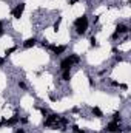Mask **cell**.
I'll list each match as a JSON object with an SVG mask.
<instances>
[{
	"instance_id": "ffe728a7",
	"label": "cell",
	"mask_w": 131,
	"mask_h": 133,
	"mask_svg": "<svg viewBox=\"0 0 131 133\" xmlns=\"http://www.w3.org/2000/svg\"><path fill=\"white\" fill-rule=\"evenodd\" d=\"M119 37H120V36H119V34L116 33V31H114V33L111 34V40H117V39H119Z\"/></svg>"
},
{
	"instance_id": "4316f807",
	"label": "cell",
	"mask_w": 131,
	"mask_h": 133,
	"mask_svg": "<svg viewBox=\"0 0 131 133\" xmlns=\"http://www.w3.org/2000/svg\"><path fill=\"white\" fill-rule=\"evenodd\" d=\"M77 2H79V0H69V5H76Z\"/></svg>"
},
{
	"instance_id": "52a82bcc",
	"label": "cell",
	"mask_w": 131,
	"mask_h": 133,
	"mask_svg": "<svg viewBox=\"0 0 131 133\" xmlns=\"http://www.w3.org/2000/svg\"><path fill=\"white\" fill-rule=\"evenodd\" d=\"M116 33L119 34V36L128 34V33H130V26H128V25H125V23H119V25L116 26Z\"/></svg>"
},
{
	"instance_id": "277c9868",
	"label": "cell",
	"mask_w": 131,
	"mask_h": 133,
	"mask_svg": "<svg viewBox=\"0 0 131 133\" xmlns=\"http://www.w3.org/2000/svg\"><path fill=\"white\" fill-rule=\"evenodd\" d=\"M25 8H26V3H25V2L17 3V5L11 9L12 17H14V19H20V17H22V14H23V11H25Z\"/></svg>"
},
{
	"instance_id": "44dd1931",
	"label": "cell",
	"mask_w": 131,
	"mask_h": 133,
	"mask_svg": "<svg viewBox=\"0 0 131 133\" xmlns=\"http://www.w3.org/2000/svg\"><path fill=\"white\" fill-rule=\"evenodd\" d=\"M19 122H22V124H28V118H20V116H19Z\"/></svg>"
},
{
	"instance_id": "603a6c76",
	"label": "cell",
	"mask_w": 131,
	"mask_h": 133,
	"mask_svg": "<svg viewBox=\"0 0 131 133\" xmlns=\"http://www.w3.org/2000/svg\"><path fill=\"white\" fill-rule=\"evenodd\" d=\"M40 45H42V46H49V43H48V40H46V39H43V40L40 42Z\"/></svg>"
},
{
	"instance_id": "5b68a950",
	"label": "cell",
	"mask_w": 131,
	"mask_h": 133,
	"mask_svg": "<svg viewBox=\"0 0 131 133\" xmlns=\"http://www.w3.org/2000/svg\"><path fill=\"white\" fill-rule=\"evenodd\" d=\"M105 132H106V133H122V129H120V125H119L117 122L111 121V122H108V124H106Z\"/></svg>"
},
{
	"instance_id": "9c48e42d",
	"label": "cell",
	"mask_w": 131,
	"mask_h": 133,
	"mask_svg": "<svg viewBox=\"0 0 131 133\" xmlns=\"http://www.w3.org/2000/svg\"><path fill=\"white\" fill-rule=\"evenodd\" d=\"M17 122H19V115H14V116H11L9 119H6V124H5V127H14Z\"/></svg>"
},
{
	"instance_id": "8fae6325",
	"label": "cell",
	"mask_w": 131,
	"mask_h": 133,
	"mask_svg": "<svg viewBox=\"0 0 131 133\" xmlns=\"http://www.w3.org/2000/svg\"><path fill=\"white\" fill-rule=\"evenodd\" d=\"M91 113H93L94 118H103V111H102L99 107H93V108H91Z\"/></svg>"
},
{
	"instance_id": "3957f363",
	"label": "cell",
	"mask_w": 131,
	"mask_h": 133,
	"mask_svg": "<svg viewBox=\"0 0 131 133\" xmlns=\"http://www.w3.org/2000/svg\"><path fill=\"white\" fill-rule=\"evenodd\" d=\"M59 118H60V115H57V113H48V116L45 118V122H43V125H45V127L59 129V124H57Z\"/></svg>"
},
{
	"instance_id": "cb8c5ba5",
	"label": "cell",
	"mask_w": 131,
	"mask_h": 133,
	"mask_svg": "<svg viewBox=\"0 0 131 133\" xmlns=\"http://www.w3.org/2000/svg\"><path fill=\"white\" fill-rule=\"evenodd\" d=\"M110 85L111 87H119V82L117 81H110Z\"/></svg>"
},
{
	"instance_id": "ba28073f",
	"label": "cell",
	"mask_w": 131,
	"mask_h": 133,
	"mask_svg": "<svg viewBox=\"0 0 131 133\" xmlns=\"http://www.w3.org/2000/svg\"><path fill=\"white\" fill-rule=\"evenodd\" d=\"M35 45H37V39H35V37H30V39H26V40L23 42V48H26V50L33 48Z\"/></svg>"
},
{
	"instance_id": "e0dca14e",
	"label": "cell",
	"mask_w": 131,
	"mask_h": 133,
	"mask_svg": "<svg viewBox=\"0 0 131 133\" xmlns=\"http://www.w3.org/2000/svg\"><path fill=\"white\" fill-rule=\"evenodd\" d=\"M71 130H72L74 133H86L85 130H82V129H79L77 125H72V127H71Z\"/></svg>"
},
{
	"instance_id": "9a60e30c",
	"label": "cell",
	"mask_w": 131,
	"mask_h": 133,
	"mask_svg": "<svg viewBox=\"0 0 131 133\" xmlns=\"http://www.w3.org/2000/svg\"><path fill=\"white\" fill-rule=\"evenodd\" d=\"M90 45L93 46V48H97L99 43H97V39H96V36H91V39H90Z\"/></svg>"
},
{
	"instance_id": "4fadbf2b",
	"label": "cell",
	"mask_w": 131,
	"mask_h": 133,
	"mask_svg": "<svg viewBox=\"0 0 131 133\" xmlns=\"http://www.w3.org/2000/svg\"><path fill=\"white\" fill-rule=\"evenodd\" d=\"M60 23H62V17H57V20L54 22V25H53V30L57 33L59 31V28H60Z\"/></svg>"
},
{
	"instance_id": "4dcf8cb0",
	"label": "cell",
	"mask_w": 131,
	"mask_h": 133,
	"mask_svg": "<svg viewBox=\"0 0 131 133\" xmlns=\"http://www.w3.org/2000/svg\"><path fill=\"white\" fill-rule=\"evenodd\" d=\"M100 2H105V0H100Z\"/></svg>"
},
{
	"instance_id": "30bf717a",
	"label": "cell",
	"mask_w": 131,
	"mask_h": 133,
	"mask_svg": "<svg viewBox=\"0 0 131 133\" xmlns=\"http://www.w3.org/2000/svg\"><path fill=\"white\" fill-rule=\"evenodd\" d=\"M71 77H72L71 70H63V71H62V77H60V79H62L63 82H69V81H71Z\"/></svg>"
},
{
	"instance_id": "f1b7e54d",
	"label": "cell",
	"mask_w": 131,
	"mask_h": 133,
	"mask_svg": "<svg viewBox=\"0 0 131 133\" xmlns=\"http://www.w3.org/2000/svg\"><path fill=\"white\" fill-rule=\"evenodd\" d=\"M130 130H131V127H130V125H127V127H125V132L130 133Z\"/></svg>"
},
{
	"instance_id": "7402d4cb",
	"label": "cell",
	"mask_w": 131,
	"mask_h": 133,
	"mask_svg": "<svg viewBox=\"0 0 131 133\" xmlns=\"http://www.w3.org/2000/svg\"><path fill=\"white\" fill-rule=\"evenodd\" d=\"M14 133H25V129H23V127H17V129L14 130Z\"/></svg>"
},
{
	"instance_id": "484cf974",
	"label": "cell",
	"mask_w": 131,
	"mask_h": 133,
	"mask_svg": "<svg viewBox=\"0 0 131 133\" xmlns=\"http://www.w3.org/2000/svg\"><path fill=\"white\" fill-rule=\"evenodd\" d=\"M5 62H6V57H0V66L5 65Z\"/></svg>"
},
{
	"instance_id": "f546056e",
	"label": "cell",
	"mask_w": 131,
	"mask_h": 133,
	"mask_svg": "<svg viewBox=\"0 0 131 133\" xmlns=\"http://www.w3.org/2000/svg\"><path fill=\"white\" fill-rule=\"evenodd\" d=\"M2 36H3V30H2V31H0V37H2Z\"/></svg>"
},
{
	"instance_id": "ac0fdd59",
	"label": "cell",
	"mask_w": 131,
	"mask_h": 133,
	"mask_svg": "<svg viewBox=\"0 0 131 133\" xmlns=\"http://www.w3.org/2000/svg\"><path fill=\"white\" fill-rule=\"evenodd\" d=\"M114 61H116V62H123V57L119 56V54H114Z\"/></svg>"
},
{
	"instance_id": "d4e9b609",
	"label": "cell",
	"mask_w": 131,
	"mask_h": 133,
	"mask_svg": "<svg viewBox=\"0 0 131 133\" xmlns=\"http://www.w3.org/2000/svg\"><path fill=\"white\" fill-rule=\"evenodd\" d=\"M119 88H122V90H128V85H127V84H119Z\"/></svg>"
},
{
	"instance_id": "d6986e66",
	"label": "cell",
	"mask_w": 131,
	"mask_h": 133,
	"mask_svg": "<svg viewBox=\"0 0 131 133\" xmlns=\"http://www.w3.org/2000/svg\"><path fill=\"white\" fill-rule=\"evenodd\" d=\"M88 84H90V87H91V88H94V87H96V81H94L93 77H90V81H88Z\"/></svg>"
},
{
	"instance_id": "7a4b0ae2",
	"label": "cell",
	"mask_w": 131,
	"mask_h": 133,
	"mask_svg": "<svg viewBox=\"0 0 131 133\" xmlns=\"http://www.w3.org/2000/svg\"><path fill=\"white\" fill-rule=\"evenodd\" d=\"M80 62V56L79 54H69V56H66L63 57L62 61H60V70L63 71V70H71L72 66L76 65V64H79Z\"/></svg>"
},
{
	"instance_id": "5bb4252c",
	"label": "cell",
	"mask_w": 131,
	"mask_h": 133,
	"mask_svg": "<svg viewBox=\"0 0 131 133\" xmlns=\"http://www.w3.org/2000/svg\"><path fill=\"white\" fill-rule=\"evenodd\" d=\"M17 87H19L20 90H23V91H25V90H28V85H26V82H25V81H19V82H17Z\"/></svg>"
},
{
	"instance_id": "83f0119b",
	"label": "cell",
	"mask_w": 131,
	"mask_h": 133,
	"mask_svg": "<svg viewBox=\"0 0 131 133\" xmlns=\"http://www.w3.org/2000/svg\"><path fill=\"white\" fill-rule=\"evenodd\" d=\"M3 26H5V23H3V20H0V31L3 30Z\"/></svg>"
},
{
	"instance_id": "7c38bea8",
	"label": "cell",
	"mask_w": 131,
	"mask_h": 133,
	"mask_svg": "<svg viewBox=\"0 0 131 133\" xmlns=\"http://www.w3.org/2000/svg\"><path fill=\"white\" fill-rule=\"evenodd\" d=\"M113 121L117 122V124L122 122V115H120V111H114V113H113Z\"/></svg>"
},
{
	"instance_id": "6da1fadb",
	"label": "cell",
	"mask_w": 131,
	"mask_h": 133,
	"mask_svg": "<svg viewBox=\"0 0 131 133\" xmlns=\"http://www.w3.org/2000/svg\"><path fill=\"white\" fill-rule=\"evenodd\" d=\"M88 25H90V20H88V16L83 14L80 17H77L74 20V26H76V33L79 36H85L86 30H88Z\"/></svg>"
},
{
	"instance_id": "8992f818",
	"label": "cell",
	"mask_w": 131,
	"mask_h": 133,
	"mask_svg": "<svg viewBox=\"0 0 131 133\" xmlns=\"http://www.w3.org/2000/svg\"><path fill=\"white\" fill-rule=\"evenodd\" d=\"M48 48L54 53V56H60V54H63V53L66 51V46H65V45H49Z\"/></svg>"
},
{
	"instance_id": "2e32d148",
	"label": "cell",
	"mask_w": 131,
	"mask_h": 133,
	"mask_svg": "<svg viewBox=\"0 0 131 133\" xmlns=\"http://www.w3.org/2000/svg\"><path fill=\"white\" fill-rule=\"evenodd\" d=\"M16 50H17V46H11V48H6V50H5V57L11 56V53H14Z\"/></svg>"
}]
</instances>
